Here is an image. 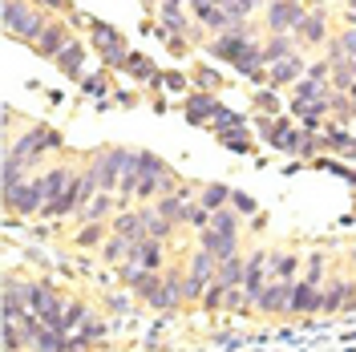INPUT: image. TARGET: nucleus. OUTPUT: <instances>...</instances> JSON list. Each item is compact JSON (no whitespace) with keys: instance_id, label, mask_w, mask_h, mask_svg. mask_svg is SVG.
<instances>
[{"instance_id":"nucleus-1","label":"nucleus","mask_w":356,"mask_h":352,"mask_svg":"<svg viewBox=\"0 0 356 352\" xmlns=\"http://www.w3.org/2000/svg\"><path fill=\"white\" fill-rule=\"evenodd\" d=\"M44 29H49V17L37 4H29V0H4V33L8 37L37 45Z\"/></svg>"},{"instance_id":"nucleus-2","label":"nucleus","mask_w":356,"mask_h":352,"mask_svg":"<svg viewBox=\"0 0 356 352\" xmlns=\"http://www.w3.org/2000/svg\"><path fill=\"white\" fill-rule=\"evenodd\" d=\"M44 202H49V195H44V178H24L21 186L4 198V207H8L13 215H41Z\"/></svg>"},{"instance_id":"nucleus-3","label":"nucleus","mask_w":356,"mask_h":352,"mask_svg":"<svg viewBox=\"0 0 356 352\" xmlns=\"http://www.w3.org/2000/svg\"><path fill=\"white\" fill-rule=\"evenodd\" d=\"M308 13L296 4V0H267V13H264V24L267 33L275 37V33H284V37H291L296 29H300V21H304Z\"/></svg>"},{"instance_id":"nucleus-4","label":"nucleus","mask_w":356,"mask_h":352,"mask_svg":"<svg viewBox=\"0 0 356 352\" xmlns=\"http://www.w3.org/2000/svg\"><path fill=\"white\" fill-rule=\"evenodd\" d=\"M126 264L130 267H146V271H166V247H162L158 239H134Z\"/></svg>"},{"instance_id":"nucleus-5","label":"nucleus","mask_w":356,"mask_h":352,"mask_svg":"<svg viewBox=\"0 0 356 352\" xmlns=\"http://www.w3.org/2000/svg\"><path fill=\"white\" fill-rule=\"evenodd\" d=\"M340 308H356V284L328 280V284L320 287V312H340Z\"/></svg>"},{"instance_id":"nucleus-6","label":"nucleus","mask_w":356,"mask_h":352,"mask_svg":"<svg viewBox=\"0 0 356 352\" xmlns=\"http://www.w3.org/2000/svg\"><path fill=\"white\" fill-rule=\"evenodd\" d=\"M267 251H255V255H247V275H243V291L251 296V304H259V296H264V287H267Z\"/></svg>"},{"instance_id":"nucleus-7","label":"nucleus","mask_w":356,"mask_h":352,"mask_svg":"<svg viewBox=\"0 0 356 352\" xmlns=\"http://www.w3.org/2000/svg\"><path fill=\"white\" fill-rule=\"evenodd\" d=\"M44 150H49V130H44V126L29 130V134L21 138V142H17V146H8V154L21 158L24 166H33V162H37V158L44 154Z\"/></svg>"},{"instance_id":"nucleus-8","label":"nucleus","mask_w":356,"mask_h":352,"mask_svg":"<svg viewBox=\"0 0 356 352\" xmlns=\"http://www.w3.org/2000/svg\"><path fill=\"white\" fill-rule=\"evenodd\" d=\"M89 29H93V45H97V49H102V57H106V61H110V65H122V61H130V57H126V53H122V37H118V33H113L110 24L93 21V24H89Z\"/></svg>"},{"instance_id":"nucleus-9","label":"nucleus","mask_w":356,"mask_h":352,"mask_svg":"<svg viewBox=\"0 0 356 352\" xmlns=\"http://www.w3.org/2000/svg\"><path fill=\"white\" fill-rule=\"evenodd\" d=\"M69 45H73V41H69V24H65V21H49V29H44L41 41H37V53L57 61V57L65 53Z\"/></svg>"},{"instance_id":"nucleus-10","label":"nucleus","mask_w":356,"mask_h":352,"mask_svg":"<svg viewBox=\"0 0 356 352\" xmlns=\"http://www.w3.org/2000/svg\"><path fill=\"white\" fill-rule=\"evenodd\" d=\"M259 312H267V316H275V312H288L291 308V284L288 280H267L264 296H259V304H255Z\"/></svg>"},{"instance_id":"nucleus-11","label":"nucleus","mask_w":356,"mask_h":352,"mask_svg":"<svg viewBox=\"0 0 356 352\" xmlns=\"http://www.w3.org/2000/svg\"><path fill=\"white\" fill-rule=\"evenodd\" d=\"M291 37H296L300 45H320L324 37H328V13H324V8H312Z\"/></svg>"},{"instance_id":"nucleus-12","label":"nucleus","mask_w":356,"mask_h":352,"mask_svg":"<svg viewBox=\"0 0 356 352\" xmlns=\"http://www.w3.org/2000/svg\"><path fill=\"white\" fill-rule=\"evenodd\" d=\"M122 280L142 296V300H150L158 287H162V271H146V267H130V264H122Z\"/></svg>"},{"instance_id":"nucleus-13","label":"nucleus","mask_w":356,"mask_h":352,"mask_svg":"<svg viewBox=\"0 0 356 352\" xmlns=\"http://www.w3.org/2000/svg\"><path fill=\"white\" fill-rule=\"evenodd\" d=\"M118 195H110V191H102L97 198H89L86 207H77V219L81 223H102V219H110V215H118Z\"/></svg>"},{"instance_id":"nucleus-14","label":"nucleus","mask_w":356,"mask_h":352,"mask_svg":"<svg viewBox=\"0 0 356 352\" xmlns=\"http://www.w3.org/2000/svg\"><path fill=\"white\" fill-rule=\"evenodd\" d=\"M202 251H211L222 264V259H235V255H239V239H235V235H222L215 227H207V231H202Z\"/></svg>"},{"instance_id":"nucleus-15","label":"nucleus","mask_w":356,"mask_h":352,"mask_svg":"<svg viewBox=\"0 0 356 352\" xmlns=\"http://www.w3.org/2000/svg\"><path fill=\"white\" fill-rule=\"evenodd\" d=\"M158 24L166 33H175V37H186L191 33V21L182 17V0H162L158 4Z\"/></svg>"},{"instance_id":"nucleus-16","label":"nucleus","mask_w":356,"mask_h":352,"mask_svg":"<svg viewBox=\"0 0 356 352\" xmlns=\"http://www.w3.org/2000/svg\"><path fill=\"white\" fill-rule=\"evenodd\" d=\"M110 231L122 235V239H146V223H142V211H118L110 219Z\"/></svg>"},{"instance_id":"nucleus-17","label":"nucleus","mask_w":356,"mask_h":352,"mask_svg":"<svg viewBox=\"0 0 356 352\" xmlns=\"http://www.w3.org/2000/svg\"><path fill=\"white\" fill-rule=\"evenodd\" d=\"M247 49H251V41H247V37H239V33H219V41L211 45V53H215L219 61H231V65L243 57Z\"/></svg>"},{"instance_id":"nucleus-18","label":"nucleus","mask_w":356,"mask_h":352,"mask_svg":"<svg viewBox=\"0 0 356 352\" xmlns=\"http://www.w3.org/2000/svg\"><path fill=\"white\" fill-rule=\"evenodd\" d=\"M138 211H142V223H146V239H170V231H175V223L166 219V215H158V207L154 202H142V207H138Z\"/></svg>"},{"instance_id":"nucleus-19","label":"nucleus","mask_w":356,"mask_h":352,"mask_svg":"<svg viewBox=\"0 0 356 352\" xmlns=\"http://www.w3.org/2000/svg\"><path fill=\"white\" fill-rule=\"evenodd\" d=\"M288 312H320V287L296 280L291 284V308Z\"/></svg>"},{"instance_id":"nucleus-20","label":"nucleus","mask_w":356,"mask_h":352,"mask_svg":"<svg viewBox=\"0 0 356 352\" xmlns=\"http://www.w3.org/2000/svg\"><path fill=\"white\" fill-rule=\"evenodd\" d=\"M288 57H296V37L275 33V37L264 45V65H280V61H288Z\"/></svg>"},{"instance_id":"nucleus-21","label":"nucleus","mask_w":356,"mask_h":352,"mask_svg":"<svg viewBox=\"0 0 356 352\" xmlns=\"http://www.w3.org/2000/svg\"><path fill=\"white\" fill-rule=\"evenodd\" d=\"M296 267H300V259H296L291 251H275V255L267 259V275H271V280H288V284H296Z\"/></svg>"},{"instance_id":"nucleus-22","label":"nucleus","mask_w":356,"mask_h":352,"mask_svg":"<svg viewBox=\"0 0 356 352\" xmlns=\"http://www.w3.org/2000/svg\"><path fill=\"white\" fill-rule=\"evenodd\" d=\"M29 352H69V340H65V332H57V328H41L37 336H33Z\"/></svg>"},{"instance_id":"nucleus-23","label":"nucleus","mask_w":356,"mask_h":352,"mask_svg":"<svg viewBox=\"0 0 356 352\" xmlns=\"http://www.w3.org/2000/svg\"><path fill=\"white\" fill-rule=\"evenodd\" d=\"M243 275H247V259H222L219 271H215V280H219L222 287H243Z\"/></svg>"},{"instance_id":"nucleus-24","label":"nucleus","mask_w":356,"mask_h":352,"mask_svg":"<svg viewBox=\"0 0 356 352\" xmlns=\"http://www.w3.org/2000/svg\"><path fill=\"white\" fill-rule=\"evenodd\" d=\"M41 178H44V195H49V202H53L57 195H65V191H69L73 170H69V166H53V170H44Z\"/></svg>"},{"instance_id":"nucleus-25","label":"nucleus","mask_w":356,"mask_h":352,"mask_svg":"<svg viewBox=\"0 0 356 352\" xmlns=\"http://www.w3.org/2000/svg\"><path fill=\"white\" fill-rule=\"evenodd\" d=\"M300 73H304V61H300V53H296V57H288V61L271 65V86H288V81H300Z\"/></svg>"},{"instance_id":"nucleus-26","label":"nucleus","mask_w":356,"mask_h":352,"mask_svg":"<svg viewBox=\"0 0 356 352\" xmlns=\"http://www.w3.org/2000/svg\"><path fill=\"white\" fill-rule=\"evenodd\" d=\"M320 97H328V81H320L312 73L296 81V102H320Z\"/></svg>"},{"instance_id":"nucleus-27","label":"nucleus","mask_w":356,"mask_h":352,"mask_svg":"<svg viewBox=\"0 0 356 352\" xmlns=\"http://www.w3.org/2000/svg\"><path fill=\"white\" fill-rule=\"evenodd\" d=\"M81 61H86V49H81L77 41H73L65 53L57 57V65H61V73H65V77H77V73H81Z\"/></svg>"},{"instance_id":"nucleus-28","label":"nucleus","mask_w":356,"mask_h":352,"mask_svg":"<svg viewBox=\"0 0 356 352\" xmlns=\"http://www.w3.org/2000/svg\"><path fill=\"white\" fill-rule=\"evenodd\" d=\"M126 255H130V239L110 235V239L102 243V259H106V264H126Z\"/></svg>"},{"instance_id":"nucleus-29","label":"nucleus","mask_w":356,"mask_h":352,"mask_svg":"<svg viewBox=\"0 0 356 352\" xmlns=\"http://www.w3.org/2000/svg\"><path fill=\"white\" fill-rule=\"evenodd\" d=\"M227 202H231V191H227V186H219V182H211V186L202 191L199 207H207V211H219V207H227Z\"/></svg>"},{"instance_id":"nucleus-30","label":"nucleus","mask_w":356,"mask_h":352,"mask_svg":"<svg viewBox=\"0 0 356 352\" xmlns=\"http://www.w3.org/2000/svg\"><path fill=\"white\" fill-rule=\"evenodd\" d=\"M211 227L222 231V235H235V231H239V219H235V211L219 207V211H211Z\"/></svg>"},{"instance_id":"nucleus-31","label":"nucleus","mask_w":356,"mask_h":352,"mask_svg":"<svg viewBox=\"0 0 356 352\" xmlns=\"http://www.w3.org/2000/svg\"><path fill=\"white\" fill-rule=\"evenodd\" d=\"M73 243H77V247H102V243H106V227H102V223H86L81 235Z\"/></svg>"},{"instance_id":"nucleus-32","label":"nucleus","mask_w":356,"mask_h":352,"mask_svg":"<svg viewBox=\"0 0 356 352\" xmlns=\"http://www.w3.org/2000/svg\"><path fill=\"white\" fill-rule=\"evenodd\" d=\"M222 308L243 312V308H255V304H251V296H247L243 287H227V296H222Z\"/></svg>"},{"instance_id":"nucleus-33","label":"nucleus","mask_w":356,"mask_h":352,"mask_svg":"<svg viewBox=\"0 0 356 352\" xmlns=\"http://www.w3.org/2000/svg\"><path fill=\"white\" fill-rule=\"evenodd\" d=\"M17 349H29L21 324H4V352H17Z\"/></svg>"},{"instance_id":"nucleus-34","label":"nucleus","mask_w":356,"mask_h":352,"mask_svg":"<svg viewBox=\"0 0 356 352\" xmlns=\"http://www.w3.org/2000/svg\"><path fill=\"white\" fill-rule=\"evenodd\" d=\"M259 4H264V0H235V4H231V8H227V13H231V24L247 21V17H251V13H255V8H259Z\"/></svg>"},{"instance_id":"nucleus-35","label":"nucleus","mask_w":356,"mask_h":352,"mask_svg":"<svg viewBox=\"0 0 356 352\" xmlns=\"http://www.w3.org/2000/svg\"><path fill=\"white\" fill-rule=\"evenodd\" d=\"M86 320H89V316H86V304H77V300H73V304L65 308V336L77 328V324H86Z\"/></svg>"},{"instance_id":"nucleus-36","label":"nucleus","mask_w":356,"mask_h":352,"mask_svg":"<svg viewBox=\"0 0 356 352\" xmlns=\"http://www.w3.org/2000/svg\"><path fill=\"white\" fill-rule=\"evenodd\" d=\"M324 275H328V267H324V259H320V255H312V264H308V275H304V284L320 287V284H324Z\"/></svg>"},{"instance_id":"nucleus-37","label":"nucleus","mask_w":356,"mask_h":352,"mask_svg":"<svg viewBox=\"0 0 356 352\" xmlns=\"http://www.w3.org/2000/svg\"><path fill=\"white\" fill-rule=\"evenodd\" d=\"M186 223L199 227V231H207V227H211V211H207V207H186Z\"/></svg>"},{"instance_id":"nucleus-38","label":"nucleus","mask_w":356,"mask_h":352,"mask_svg":"<svg viewBox=\"0 0 356 352\" xmlns=\"http://www.w3.org/2000/svg\"><path fill=\"white\" fill-rule=\"evenodd\" d=\"M222 296H227V287H222L219 280H211L207 296H202V304H207V308H219V304H222Z\"/></svg>"},{"instance_id":"nucleus-39","label":"nucleus","mask_w":356,"mask_h":352,"mask_svg":"<svg viewBox=\"0 0 356 352\" xmlns=\"http://www.w3.org/2000/svg\"><path fill=\"white\" fill-rule=\"evenodd\" d=\"M81 336H86V340H102V336H106V324H102V320H86V324H81Z\"/></svg>"},{"instance_id":"nucleus-40","label":"nucleus","mask_w":356,"mask_h":352,"mask_svg":"<svg viewBox=\"0 0 356 352\" xmlns=\"http://www.w3.org/2000/svg\"><path fill=\"white\" fill-rule=\"evenodd\" d=\"M222 142H227L231 150H247V134H243V130H231V134H222Z\"/></svg>"},{"instance_id":"nucleus-41","label":"nucleus","mask_w":356,"mask_h":352,"mask_svg":"<svg viewBox=\"0 0 356 352\" xmlns=\"http://www.w3.org/2000/svg\"><path fill=\"white\" fill-rule=\"evenodd\" d=\"M231 202H235V207H239L243 215H255V202H251L247 195H239V191H231Z\"/></svg>"},{"instance_id":"nucleus-42","label":"nucleus","mask_w":356,"mask_h":352,"mask_svg":"<svg viewBox=\"0 0 356 352\" xmlns=\"http://www.w3.org/2000/svg\"><path fill=\"white\" fill-rule=\"evenodd\" d=\"M81 89H86V93H106V77L97 73V77H89V81H81Z\"/></svg>"},{"instance_id":"nucleus-43","label":"nucleus","mask_w":356,"mask_h":352,"mask_svg":"<svg viewBox=\"0 0 356 352\" xmlns=\"http://www.w3.org/2000/svg\"><path fill=\"white\" fill-rule=\"evenodd\" d=\"M126 65H130L134 73H142V77H150V65H146V61H142V57H130V61H126Z\"/></svg>"},{"instance_id":"nucleus-44","label":"nucleus","mask_w":356,"mask_h":352,"mask_svg":"<svg viewBox=\"0 0 356 352\" xmlns=\"http://www.w3.org/2000/svg\"><path fill=\"white\" fill-rule=\"evenodd\" d=\"M89 344H93V340H86V336H73V340H69V352H89Z\"/></svg>"},{"instance_id":"nucleus-45","label":"nucleus","mask_w":356,"mask_h":352,"mask_svg":"<svg viewBox=\"0 0 356 352\" xmlns=\"http://www.w3.org/2000/svg\"><path fill=\"white\" fill-rule=\"evenodd\" d=\"M41 4H44V8H57V13H65V8H69V0H41Z\"/></svg>"},{"instance_id":"nucleus-46","label":"nucleus","mask_w":356,"mask_h":352,"mask_svg":"<svg viewBox=\"0 0 356 352\" xmlns=\"http://www.w3.org/2000/svg\"><path fill=\"white\" fill-rule=\"evenodd\" d=\"M142 4H146V8H154V4H162V0H142Z\"/></svg>"},{"instance_id":"nucleus-47","label":"nucleus","mask_w":356,"mask_h":352,"mask_svg":"<svg viewBox=\"0 0 356 352\" xmlns=\"http://www.w3.org/2000/svg\"><path fill=\"white\" fill-rule=\"evenodd\" d=\"M215 4H222V8H231V4H235V0H215Z\"/></svg>"},{"instance_id":"nucleus-48","label":"nucleus","mask_w":356,"mask_h":352,"mask_svg":"<svg viewBox=\"0 0 356 352\" xmlns=\"http://www.w3.org/2000/svg\"><path fill=\"white\" fill-rule=\"evenodd\" d=\"M353 264H356V247H353Z\"/></svg>"},{"instance_id":"nucleus-49","label":"nucleus","mask_w":356,"mask_h":352,"mask_svg":"<svg viewBox=\"0 0 356 352\" xmlns=\"http://www.w3.org/2000/svg\"><path fill=\"white\" fill-rule=\"evenodd\" d=\"M344 4H356V0H344Z\"/></svg>"}]
</instances>
